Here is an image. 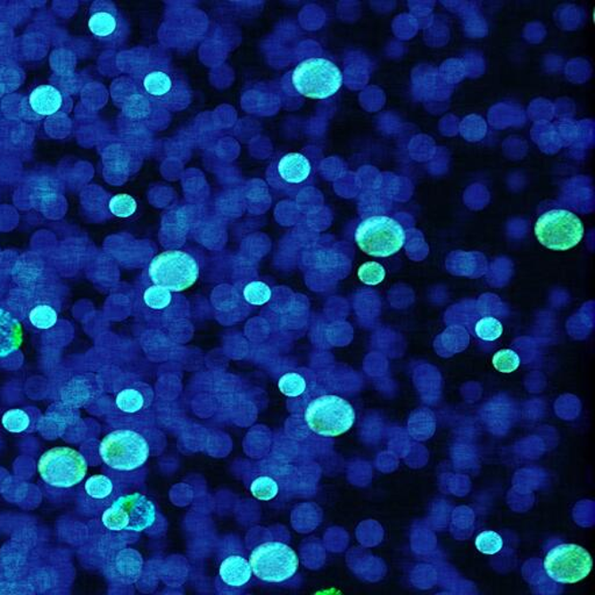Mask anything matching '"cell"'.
<instances>
[{
  "mask_svg": "<svg viewBox=\"0 0 595 595\" xmlns=\"http://www.w3.org/2000/svg\"><path fill=\"white\" fill-rule=\"evenodd\" d=\"M355 421L354 407L337 395H321L313 399L305 409L307 427L322 437L343 435L354 426Z\"/></svg>",
  "mask_w": 595,
  "mask_h": 595,
  "instance_id": "obj_5",
  "label": "cell"
},
{
  "mask_svg": "<svg viewBox=\"0 0 595 595\" xmlns=\"http://www.w3.org/2000/svg\"><path fill=\"white\" fill-rule=\"evenodd\" d=\"M219 578L230 590L244 589L252 578L249 559L239 554L227 556L219 566Z\"/></svg>",
  "mask_w": 595,
  "mask_h": 595,
  "instance_id": "obj_17",
  "label": "cell"
},
{
  "mask_svg": "<svg viewBox=\"0 0 595 595\" xmlns=\"http://www.w3.org/2000/svg\"><path fill=\"white\" fill-rule=\"evenodd\" d=\"M502 332H504V327L501 322L493 317L483 318L475 325V334L479 339L487 341V343L498 340L502 335Z\"/></svg>",
  "mask_w": 595,
  "mask_h": 595,
  "instance_id": "obj_27",
  "label": "cell"
},
{
  "mask_svg": "<svg viewBox=\"0 0 595 595\" xmlns=\"http://www.w3.org/2000/svg\"><path fill=\"white\" fill-rule=\"evenodd\" d=\"M92 36L105 44L120 45L129 36L128 21L112 3H95L87 21Z\"/></svg>",
  "mask_w": 595,
  "mask_h": 595,
  "instance_id": "obj_15",
  "label": "cell"
},
{
  "mask_svg": "<svg viewBox=\"0 0 595 595\" xmlns=\"http://www.w3.org/2000/svg\"><path fill=\"white\" fill-rule=\"evenodd\" d=\"M252 574L268 583H283L293 578L299 569L297 552L279 541H269L253 548L249 556Z\"/></svg>",
  "mask_w": 595,
  "mask_h": 595,
  "instance_id": "obj_7",
  "label": "cell"
},
{
  "mask_svg": "<svg viewBox=\"0 0 595 595\" xmlns=\"http://www.w3.org/2000/svg\"><path fill=\"white\" fill-rule=\"evenodd\" d=\"M244 301L252 306H263L268 304L272 298L271 287L260 280H253L248 283L242 290Z\"/></svg>",
  "mask_w": 595,
  "mask_h": 595,
  "instance_id": "obj_23",
  "label": "cell"
},
{
  "mask_svg": "<svg viewBox=\"0 0 595 595\" xmlns=\"http://www.w3.org/2000/svg\"><path fill=\"white\" fill-rule=\"evenodd\" d=\"M99 455L106 467L118 472L141 469L151 457V443L134 429H117L107 434L99 445Z\"/></svg>",
  "mask_w": 595,
  "mask_h": 595,
  "instance_id": "obj_3",
  "label": "cell"
},
{
  "mask_svg": "<svg viewBox=\"0 0 595 595\" xmlns=\"http://www.w3.org/2000/svg\"><path fill=\"white\" fill-rule=\"evenodd\" d=\"M24 332L21 322L7 310L0 309V359H5L21 347Z\"/></svg>",
  "mask_w": 595,
  "mask_h": 595,
  "instance_id": "obj_19",
  "label": "cell"
},
{
  "mask_svg": "<svg viewBox=\"0 0 595 595\" xmlns=\"http://www.w3.org/2000/svg\"><path fill=\"white\" fill-rule=\"evenodd\" d=\"M115 578L125 583H133L141 577L144 559L134 549H124L114 560Z\"/></svg>",
  "mask_w": 595,
  "mask_h": 595,
  "instance_id": "obj_21",
  "label": "cell"
},
{
  "mask_svg": "<svg viewBox=\"0 0 595 595\" xmlns=\"http://www.w3.org/2000/svg\"><path fill=\"white\" fill-rule=\"evenodd\" d=\"M593 567L586 549L577 544L562 543L548 552L544 570L548 577L559 583H575L585 579Z\"/></svg>",
  "mask_w": 595,
  "mask_h": 595,
  "instance_id": "obj_13",
  "label": "cell"
},
{
  "mask_svg": "<svg viewBox=\"0 0 595 595\" xmlns=\"http://www.w3.org/2000/svg\"><path fill=\"white\" fill-rule=\"evenodd\" d=\"M42 481L55 489H70L84 481L87 462L80 452L68 447H56L45 452L38 460Z\"/></svg>",
  "mask_w": 595,
  "mask_h": 595,
  "instance_id": "obj_9",
  "label": "cell"
},
{
  "mask_svg": "<svg viewBox=\"0 0 595 595\" xmlns=\"http://www.w3.org/2000/svg\"><path fill=\"white\" fill-rule=\"evenodd\" d=\"M83 492L86 499L94 502L95 507H109L121 495L119 483L105 475H95L87 479L84 483Z\"/></svg>",
  "mask_w": 595,
  "mask_h": 595,
  "instance_id": "obj_18",
  "label": "cell"
},
{
  "mask_svg": "<svg viewBox=\"0 0 595 595\" xmlns=\"http://www.w3.org/2000/svg\"><path fill=\"white\" fill-rule=\"evenodd\" d=\"M295 467L276 460L253 467L247 478L249 491L253 498L262 502L285 500L293 493Z\"/></svg>",
  "mask_w": 595,
  "mask_h": 595,
  "instance_id": "obj_11",
  "label": "cell"
},
{
  "mask_svg": "<svg viewBox=\"0 0 595 595\" xmlns=\"http://www.w3.org/2000/svg\"><path fill=\"white\" fill-rule=\"evenodd\" d=\"M504 547V541L498 533L493 531H485L477 536L475 539V548L478 549L482 554L495 555Z\"/></svg>",
  "mask_w": 595,
  "mask_h": 595,
  "instance_id": "obj_28",
  "label": "cell"
},
{
  "mask_svg": "<svg viewBox=\"0 0 595 595\" xmlns=\"http://www.w3.org/2000/svg\"><path fill=\"white\" fill-rule=\"evenodd\" d=\"M316 168L305 153H279L272 157L266 178L272 189L285 194H294L304 189L314 178Z\"/></svg>",
  "mask_w": 595,
  "mask_h": 595,
  "instance_id": "obj_10",
  "label": "cell"
},
{
  "mask_svg": "<svg viewBox=\"0 0 595 595\" xmlns=\"http://www.w3.org/2000/svg\"><path fill=\"white\" fill-rule=\"evenodd\" d=\"M357 276L367 285H378L386 277L385 269L377 262H367L360 266Z\"/></svg>",
  "mask_w": 595,
  "mask_h": 595,
  "instance_id": "obj_29",
  "label": "cell"
},
{
  "mask_svg": "<svg viewBox=\"0 0 595 595\" xmlns=\"http://www.w3.org/2000/svg\"><path fill=\"white\" fill-rule=\"evenodd\" d=\"M29 103L30 109L34 113L41 115V117H51V115L59 112L62 107L63 97L62 94L55 87L40 86L36 87L29 95Z\"/></svg>",
  "mask_w": 595,
  "mask_h": 595,
  "instance_id": "obj_20",
  "label": "cell"
},
{
  "mask_svg": "<svg viewBox=\"0 0 595 595\" xmlns=\"http://www.w3.org/2000/svg\"><path fill=\"white\" fill-rule=\"evenodd\" d=\"M201 275V267L192 253L167 251L153 257L149 264V280L153 285L179 293L194 285Z\"/></svg>",
  "mask_w": 595,
  "mask_h": 595,
  "instance_id": "obj_6",
  "label": "cell"
},
{
  "mask_svg": "<svg viewBox=\"0 0 595 595\" xmlns=\"http://www.w3.org/2000/svg\"><path fill=\"white\" fill-rule=\"evenodd\" d=\"M355 241L367 255L390 257L404 247L406 232L394 219L375 216L360 222L356 229Z\"/></svg>",
  "mask_w": 595,
  "mask_h": 595,
  "instance_id": "obj_8",
  "label": "cell"
},
{
  "mask_svg": "<svg viewBox=\"0 0 595 595\" xmlns=\"http://www.w3.org/2000/svg\"><path fill=\"white\" fill-rule=\"evenodd\" d=\"M110 212L121 219L132 218L137 211V202L132 195L121 194L110 199Z\"/></svg>",
  "mask_w": 595,
  "mask_h": 595,
  "instance_id": "obj_24",
  "label": "cell"
},
{
  "mask_svg": "<svg viewBox=\"0 0 595 595\" xmlns=\"http://www.w3.org/2000/svg\"><path fill=\"white\" fill-rule=\"evenodd\" d=\"M142 95L153 105L180 112L191 105L194 91L186 76L168 64H153L141 77Z\"/></svg>",
  "mask_w": 595,
  "mask_h": 595,
  "instance_id": "obj_1",
  "label": "cell"
},
{
  "mask_svg": "<svg viewBox=\"0 0 595 595\" xmlns=\"http://www.w3.org/2000/svg\"><path fill=\"white\" fill-rule=\"evenodd\" d=\"M492 363L499 372L512 374L520 367V357L516 351L504 349V351H498L493 356Z\"/></svg>",
  "mask_w": 595,
  "mask_h": 595,
  "instance_id": "obj_30",
  "label": "cell"
},
{
  "mask_svg": "<svg viewBox=\"0 0 595 595\" xmlns=\"http://www.w3.org/2000/svg\"><path fill=\"white\" fill-rule=\"evenodd\" d=\"M141 299L149 318L156 324H172L189 317V302L176 292L153 284L145 287Z\"/></svg>",
  "mask_w": 595,
  "mask_h": 595,
  "instance_id": "obj_14",
  "label": "cell"
},
{
  "mask_svg": "<svg viewBox=\"0 0 595 595\" xmlns=\"http://www.w3.org/2000/svg\"><path fill=\"white\" fill-rule=\"evenodd\" d=\"M291 83L302 97L324 101L333 97L341 89L343 75L332 61L312 57L295 67L292 72Z\"/></svg>",
  "mask_w": 595,
  "mask_h": 595,
  "instance_id": "obj_4",
  "label": "cell"
},
{
  "mask_svg": "<svg viewBox=\"0 0 595 595\" xmlns=\"http://www.w3.org/2000/svg\"><path fill=\"white\" fill-rule=\"evenodd\" d=\"M535 236L541 244L551 251H569L582 241L583 225L570 211L551 210L537 220Z\"/></svg>",
  "mask_w": 595,
  "mask_h": 595,
  "instance_id": "obj_12",
  "label": "cell"
},
{
  "mask_svg": "<svg viewBox=\"0 0 595 595\" xmlns=\"http://www.w3.org/2000/svg\"><path fill=\"white\" fill-rule=\"evenodd\" d=\"M2 424L7 432L19 434L29 428L30 417L25 410L19 409H10L4 414Z\"/></svg>",
  "mask_w": 595,
  "mask_h": 595,
  "instance_id": "obj_25",
  "label": "cell"
},
{
  "mask_svg": "<svg viewBox=\"0 0 595 595\" xmlns=\"http://www.w3.org/2000/svg\"><path fill=\"white\" fill-rule=\"evenodd\" d=\"M155 393L147 383L137 382L119 391L115 407L126 416H145L151 413Z\"/></svg>",
  "mask_w": 595,
  "mask_h": 595,
  "instance_id": "obj_16",
  "label": "cell"
},
{
  "mask_svg": "<svg viewBox=\"0 0 595 595\" xmlns=\"http://www.w3.org/2000/svg\"><path fill=\"white\" fill-rule=\"evenodd\" d=\"M155 502L142 493L119 495L103 512L102 522L107 531L140 533L149 531L157 521Z\"/></svg>",
  "mask_w": 595,
  "mask_h": 595,
  "instance_id": "obj_2",
  "label": "cell"
},
{
  "mask_svg": "<svg viewBox=\"0 0 595 595\" xmlns=\"http://www.w3.org/2000/svg\"><path fill=\"white\" fill-rule=\"evenodd\" d=\"M280 393L287 398H299L309 389V380L305 372L290 371L284 374L278 382Z\"/></svg>",
  "mask_w": 595,
  "mask_h": 595,
  "instance_id": "obj_22",
  "label": "cell"
},
{
  "mask_svg": "<svg viewBox=\"0 0 595 595\" xmlns=\"http://www.w3.org/2000/svg\"><path fill=\"white\" fill-rule=\"evenodd\" d=\"M57 316L56 310L48 305H38L34 307L29 313V320L32 322L34 327L37 329H51L56 325Z\"/></svg>",
  "mask_w": 595,
  "mask_h": 595,
  "instance_id": "obj_26",
  "label": "cell"
}]
</instances>
